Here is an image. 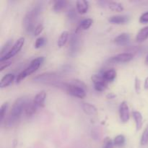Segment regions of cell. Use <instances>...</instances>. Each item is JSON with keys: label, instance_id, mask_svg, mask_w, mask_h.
<instances>
[{"label": "cell", "instance_id": "cell-1", "mask_svg": "<svg viewBox=\"0 0 148 148\" xmlns=\"http://www.w3.org/2000/svg\"><path fill=\"white\" fill-rule=\"evenodd\" d=\"M28 100L25 98H20L16 100L13 103L8 116L6 119L4 124L7 127H13L19 121L23 111H25V105Z\"/></svg>", "mask_w": 148, "mask_h": 148}, {"label": "cell", "instance_id": "cell-2", "mask_svg": "<svg viewBox=\"0 0 148 148\" xmlns=\"http://www.w3.org/2000/svg\"><path fill=\"white\" fill-rule=\"evenodd\" d=\"M42 7L40 5H36L32 7L25 14L23 20V25L26 32L32 33L36 28V23L41 12Z\"/></svg>", "mask_w": 148, "mask_h": 148}, {"label": "cell", "instance_id": "cell-3", "mask_svg": "<svg viewBox=\"0 0 148 148\" xmlns=\"http://www.w3.org/2000/svg\"><path fill=\"white\" fill-rule=\"evenodd\" d=\"M43 61H44V57H43V56L37 57L36 58V59H33V60L30 62V65H29L25 69L22 71V72L17 75V77H16V82L18 83V82H21L23 79H24L25 78L27 77V76H29V75H30L31 74H33V72H36V71L40 67V65L43 64Z\"/></svg>", "mask_w": 148, "mask_h": 148}, {"label": "cell", "instance_id": "cell-4", "mask_svg": "<svg viewBox=\"0 0 148 148\" xmlns=\"http://www.w3.org/2000/svg\"><path fill=\"white\" fill-rule=\"evenodd\" d=\"M55 85L58 86L59 88H64L69 95L77 97V98H84L86 95L85 90L78 85H73L71 83H60V82H58Z\"/></svg>", "mask_w": 148, "mask_h": 148}, {"label": "cell", "instance_id": "cell-5", "mask_svg": "<svg viewBox=\"0 0 148 148\" xmlns=\"http://www.w3.org/2000/svg\"><path fill=\"white\" fill-rule=\"evenodd\" d=\"M59 75L55 72H47L38 75L34 78L35 82H43V83H52L56 85L59 82Z\"/></svg>", "mask_w": 148, "mask_h": 148}, {"label": "cell", "instance_id": "cell-6", "mask_svg": "<svg viewBox=\"0 0 148 148\" xmlns=\"http://www.w3.org/2000/svg\"><path fill=\"white\" fill-rule=\"evenodd\" d=\"M25 43V38L21 37L17 40V41L14 43V44L13 45L12 47L11 48V49L10 50V51L4 56L3 57H1L0 59V62H4V61H7L8 59H11L13 56H15L19 51L22 49L23 45Z\"/></svg>", "mask_w": 148, "mask_h": 148}, {"label": "cell", "instance_id": "cell-7", "mask_svg": "<svg viewBox=\"0 0 148 148\" xmlns=\"http://www.w3.org/2000/svg\"><path fill=\"white\" fill-rule=\"evenodd\" d=\"M91 79L94 83V88L97 91L102 92L104 91L108 87V83L104 79L102 75H94L91 77Z\"/></svg>", "mask_w": 148, "mask_h": 148}, {"label": "cell", "instance_id": "cell-8", "mask_svg": "<svg viewBox=\"0 0 148 148\" xmlns=\"http://www.w3.org/2000/svg\"><path fill=\"white\" fill-rule=\"evenodd\" d=\"M134 55L131 53H121L113 56L109 59L110 62L113 63H125L132 60Z\"/></svg>", "mask_w": 148, "mask_h": 148}, {"label": "cell", "instance_id": "cell-9", "mask_svg": "<svg viewBox=\"0 0 148 148\" xmlns=\"http://www.w3.org/2000/svg\"><path fill=\"white\" fill-rule=\"evenodd\" d=\"M69 53L71 56L76 54L79 49V38L76 33L72 34L69 40Z\"/></svg>", "mask_w": 148, "mask_h": 148}, {"label": "cell", "instance_id": "cell-10", "mask_svg": "<svg viewBox=\"0 0 148 148\" xmlns=\"http://www.w3.org/2000/svg\"><path fill=\"white\" fill-rule=\"evenodd\" d=\"M120 119L123 123H127L130 119V109L125 101H123L119 106Z\"/></svg>", "mask_w": 148, "mask_h": 148}, {"label": "cell", "instance_id": "cell-11", "mask_svg": "<svg viewBox=\"0 0 148 148\" xmlns=\"http://www.w3.org/2000/svg\"><path fill=\"white\" fill-rule=\"evenodd\" d=\"M46 98V94L45 91H40L35 96L33 100V104L36 106L37 108H43L45 105V100Z\"/></svg>", "mask_w": 148, "mask_h": 148}, {"label": "cell", "instance_id": "cell-12", "mask_svg": "<svg viewBox=\"0 0 148 148\" xmlns=\"http://www.w3.org/2000/svg\"><path fill=\"white\" fill-rule=\"evenodd\" d=\"M130 36L127 33H123L119 35L114 39V42L119 46H125L130 42Z\"/></svg>", "mask_w": 148, "mask_h": 148}, {"label": "cell", "instance_id": "cell-13", "mask_svg": "<svg viewBox=\"0 0 148 148\" xmlns=\"http://www.w3.org/2000/svg\"><path fill=\"white\" fill-rule=\"evenodd\" d=\"M129 17L127 15H113L110 17L108 21L114 24H124L129 21Z\"/></svg>", "mask_w": 148, "mask_h": 148}, {"label": "cell", "instance_id": "cell-14", "mask_svg": "<svg viewBox=\"0 0 148 148\" xmlns=\"http://www.w3.org/2000/svg\"><path fill=\"white\" fill-rule=\"evenodd\" d=\"M14 78H15V76H14V75H13V74H7V75H5L2 78H1V82H0V87H1V88H4L9 86V85H10L12 83Z\"/></svg>", "mask_w": 148, "mask_h": 148}, {"label": "cell", "instance_id": "cell-15", "mask_svg": "<svg viewBox=\"0 0 148 148\" xmlns=\"http://www.w3.org/2000/svg\"><path fill=\"white\" fill-rule=\"evenodd\" d=\"M82 110L86 114L89 116H94L98 114V110L95 106L88 103H82Z\"/></svg>", "mask_w": 148, "mask_h": 148}, {"label": "cell", "instance_id": "cell-16", "mask_svg": "<svg viewBox=\"0 0 148 148\" xmlns=\"http://www.w3.org/2000/svg\"><path fill=\"white\" fill-rule=\"evenodd\" d=\"M76 7L77 10L79 14H85L88 12V8H89V3H88V1H85V0L77 1Z\"/></svg>", "mask_w": 148, "mask_h": 148}, {"label": "cell", "instance_id": "cell-17", "mask_svg": "<svg viewBox=\"0 0 148 148\" xmlns=\"http://www.w3.org/2000/svg\"><path fill=\"white\" fill-rule=\"evenodd\" d=\"M101 75H102L103 77L104 78V79L107 82H110L114 81V79L116 78V72L114 69H107V70L104 71Z\"/></svg>", "mask_w": 148, "mask_h": 148}, {"label": "cell", "instance_id": "cell-18", "mask_svg": "<svg viewBox=\"0 0 148 148\" xmlns=\"http://www.w3.org/2000/svg\"><path fill=\"white\" fill-rule=\"evenodd\" d=\"M132 116L134 117V121H135L136 130L137 131H140L143 125V118L142 114L139 111H133Z\"/></svg>", "mask_w": 148, "mask_h": 148}, {"label": "cell", "instance_id": "cell-19", "mask_svg": "<svg viewBox=\"0 0 148 148\" xmlns=\"http://www.w3.org/2000/svg\"><path fill=\"white\" fill-rule=\"evenodd\" d=\"M147 38H148V26L142 28L136 36V40L137 42H143Z\"/></svg>", "mask_w": 148, "mask_h": 148}, {"label": "cell", "instance_id": "cell-20", "mask_svg": "<svg viewBox=\"0 0 148 148\" xmlns=\"http://www.w3.org/2000/svg\"><path fill=\"white\" fill-rule=\"evenodd\" d=\"M38 108H36V106L33 104V101H27V103L25 105V112L27 116H32L33 114H34L36 113V110Z\"/></svg>", "mask_w": 148, "mask_h": 148}, {"label": "cell", "instance_id": "cell-21", "mask_svg": "<svg viewBox=\"0 0 148 148\" xmlns=\"http://www.w3.org/2000/svg\"><path fill=\"white\" fill-rule=\"evenodd\" d=\"M68 38H69V32L68 31H63L61 33L60 36H59V39H58V46L59 47L62 48L66 44V43L68 40Z\"/></svg>", "mask_w": 148, "mask_h": 148}, {"label": "cell", "instance_id": "cell-22", "mask_svg": "<svg viewBox=\"0 0 148 148\" xmlns=\"http://www.w3.org/2000/svg\"><path fill=\"white\" fill-rule=\"evenodd\" d=\"M108 8L110 10H113L115 12H122L124 10V7H123L122 4L120 3L116 2V1H108Z\"/></svg>", "mask_w": 148, "mask_h": 148}, {"label": "cell", "instance_id": "cell-23", "mask_svg": "<svg viewBox=\"0 0 148 148\" xmlns=\"http://www.w3.org/2000/svg\"><path fill=\"white\" fill-rule=\"evenodd\" d=\"M92 23H93V21H92V19L90 18L84 19V20H82V21L80 22V23H79L78 29H79V30H88V29H89L90 27V26L92 25Z\"/></svg>", "mask_w": 148, "mask_h": 148}, {"label": "cell", "instance_id": "cell-24", "mask_svg": "<svg viewBox=\"0 0 148 148\" xmlns=\"http://www.w3.org/2000/svg\"><path fill=\"white\" fill-rule=\"evenodd\" d=\"M67 4V1L65 0H59V1H54L53 4V10L56 12L61 11L65 7V6Z\"/></svg>", "mask_w": 148, "mask_h": 148}, {"label": "cell", "instance_id": "cell-25", "mask_svg": "<svg viewBox=\"0 0 148 148\" xmlns=\"http://www.w3.org/2000/svg\"><path fill=\"white\" fill-rule=\"evenodd\" d=\"M12 40H9L8 41H7L3 45L1 49V58L5 56L10 51V50L11 49H10V46H12Z\"/></svg>", "mask_w": 148, "mask_h": 148}, {"label": "cell", "instance_id": "cell-26", "mask_svg": "<svg viewBox=\"0 0 148 148\" xmlns=\"http://www.w3.org/2000/svg\"><path fill=\"white\" fill-rule=\"evenodd\" d=\"M125 143V137L123 134L117 135L114 140V145L116 147H121Z\"/></svg>", "mask_w": 148, "mask_h": 148}, {"label": "cell", "instance_id": "cell-27", "mask_svg": "<svg viewBox=\"0 0 148 148\" xmlns=\"http://www.w3.org/2000/svg\"><path fill=\"white\" fill-rule=\"evenodd\" d=\"M8 106L9 103L7 102L4 103L1 106V108H0V120H1V122H3V121H4V119L6 115V112H7V110L8 108Z\"/></svg>", "mask_w": 148, "mask_h": 148}, {"label": "cell", "instance_id": "cell-28", "mask_svg": "<svg viewBox=\"0 0 148 148\" xmlns=\"http://www.w3.org/2000/svg\"><path fill=\"white\" fill-rule=\"evenodd\" d=\"M140 143H141L142 145H145L148 143V127H146V129L143 132Z\"/></svg>", "mask_w": 148, "mask_h": 148}, {"label": "cell", "instance_id": "cell-29", "mask_svg": "<svg viewBox=\"0 0 148 148\" xmlns=\"http://www.w3.org/2000/svg\"><path fill=\"white\" fill-rule=\"evenodd\" d=\"M46 40L44 37H39L36 39V43H35V47L36 49H39V48L42 47L43 45L46 43Z\"/></svg>", "mask_w": 148, "mask_h": 148}, {"label": "cell", "instance_id": "cell-30", "mask_svg": "<svg viewBox=\"0 0 148 148\" xmlns=\"http://www.w3.org/2000/svg\"><path fill=\"white\" fill-rule=\"evenodd\" d=\"M114 146V141H112L109 137H106L104 140L103 145L102 148H113Z\"/></svg>", "mask_w": 148, "mask_h": 148}, {"label": "cell", "instance_id": "cell-31", "mask_svg": "<svg viewBox=\"0 0 148 148\" xmlns=\"http://www.w3.org/2000/svg\"><path fill=\"white\" fill-rule=\"evenodd\" d=\"M43 30V25L42 24H38L36 25V28H35L34 32H33V34L34 36H38L40 33H42V31Z\"/></svg>", "mask_w": 148, "mask_h": 148}, {"label": "cell", "instance_id": "cell-32", "mask_svg": "<svg viewBox=\"0 0 148 148\" xmlns=\"http://www.w3.org/2000/svg\"><path fill=\"white\" fill-rule=\"evenodd\" d=\"M0 71H3L4 69L8 67L9 66H10L12 64L11 61H4V62H0Z\"/></svg>", "mask_w": 148, "mask_h": 148}, {"label": "cell", "instance_id": "cell-33", "mask_svg": "<svg viewBox=\"0 0 148 148\" xmlns=\"http://www.w3.org/2000/svg\"><path fill=\"white\" fill-rule=\"evenodd\" d=\"M140 22L143 24L148 23V12L143 13L140 18Z\"/></svg>", "mask_w": 148, "mask_h": 148}, {"label": "cell", "instance_id": "cell-34", "mask_svg": "<svg viewBox=\"0 0 148 148\" xmlns=\"http://www.w3.org/2000/svg\"><path fill=\"white\" fill-rule=\"evenodd\" d=\"M134 86H135V90L137 93H140V80L138 79V77L135 78V83H134Z\"/></svg>", "mask_w": 148, "mask_h": 148}, {"label": "cell", "instance_id": "cell-35", "mask_svg": "<svg viewBox=\"0 0 148 148\" xmlns=\"http://www.w3.org/2000/svg\"><path fill=\"white\" fill-rule=\"evenodd\" d=\"M76 14H75V12L74 10H69V13H68V17H69L70 19L72 18H75Z\"/></svg>", "mask_w": 148, "mask_h": 148}, {"label": "cell", "instance_id": "cell-36", "mask_svg": "<svg viewBox=\"0 0 148 148\" xmlns=\"http://www.w3.org/2000/svg\"><path fill=\"white\" fill-rule=\"evenodd\" d=\"M144 88L145 89H148V77L146 78L145 81V84H144Z\"/></svg>", "mask_w": 148, "mask_h": 148}, {"label": "cell", "instance_id": "cell-37", "mask_svg": "<svg viewBox=\"0 0 148 148\" xmlns=\"http://www.w3.org/2000/svg\"><path fill=\"white\" fill-rule=\"evenodd\" d=\"M145 64L147 65H148V54H147V56H146V59H145Z\"/></svg>", "mask_w": 148, "mask_h": 148}]
</instances>
